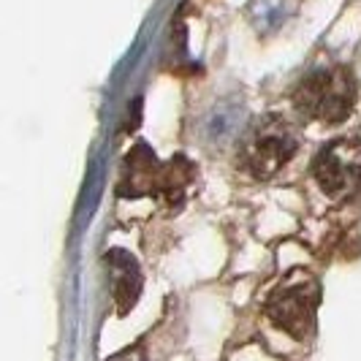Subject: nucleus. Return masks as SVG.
Segmentation results:
<instances>
[{
    "instance_id": "nucleus-1",
    "label": "nucleus",
    "mask_w": 361,
    "mask_h": 361,
    "mask_svg": "<svg viewBox=\"0 0 361 361\" xmlns=\"http://www.w3.org/2000/svg\"><path fill=\"white\" fill-rule=\"evenodd\" d=\"M193 163L188 158H171L161 163L155 152L147 145H139L130 149V155L123 163V174L117 193L123 199H139V196H158L169 204H177L182 199V190L193 180Z\"/></svg>"
},
{
    "instance_id": "nucleus-2",
    "label": "nucleus",
    "mask_w": 361,
    "mask_h": 361,
    "mask_svg": "<svg viewBox=\"0 0 361 361\" xmlns=\"http://www.w3.org/2000/svg\"><path fill=\"white\" fill-rule=\"evenodd\" d=\"M356 104V79L345 66H318L293 90V106L302 117L337 126L350 117Z\"/></svg>"
},
{
    "instance_id": "nucleus-3",
    "label": "nucleus",
    "mask_w": 361,
    "mask_h": 361,
    "mask_svg": "<svg viewBox=\"0 0 361 361\" xmlns=\"http://www.w3.org/2000/svg\"><path fill=\"white\" fill-rule=\"evenodd\" d=\"M318 307H321V283L310 271L293 269L267 296L264 315L293 340L305 343L315 331Z\"/></svg>"
},
{
    "instance_id": "nucleus-4",
    "label": "nucleus",
    "mask_w": 361,
    "mask_h": 361,
    "mask_svg": "<svg viewBox=\"0 0 361 361\" xmlns=\"http://www.w3.org/2000/svg\"><path fill=\"white\" fill-rule=\"evenodd\" d=\"M296 149H299V139L293 128L280 114H264L245 130L236 161L242 166V171H247L250 177L269 180L283 166H288Z\"/></svg>"
},
{
    "instance_id": "nucleus-5",
    "label": "nucleus",
    "mask_w": 361,
    "mask_h": 361,
    "mask_svg": "<svg viewBox=\"0 0 361 361\" xmlns=\"http://www.w3.org/2000/svg\"><path fill=\"white\" fill-rule=\"evenodd\" d=\"M312 177L331 199H348L361 190V142L337 139L321 147L312 161Z\"/></svg>"
},
{
    "instance_id": "nucleus-6",
    "label": "nucleus",
    "mask_w": 361,
    "mask_h": 361,
    "mask_svg": "<svg viewBox=\"0 0 361 361\" xmlns=\"http://www.w3.org/2000/svg\"><path fill=\"white\" fill-rule=\"evenodd\" d=\"M104 264L111 269V296L117 302V312L126 315L136 305L139 290H142V271L133 255L126 250H109L104 255Z\"/></svg>"
},
{
    "instance_id": "nucleus-7",
    "label": "nucleus",
    "mask_w": 361,
    "mask_h": 361,
    "mask_svg": "<svg viewBox=\"0 0 361 361\" xmlns=\"http://www.w3.org/2000/svg\"><path fill=\"white\" fill-rule=\"evenodd\" d=\"M109 361H149V359H147L145 345H130V348H126V350L114 353Z\"/></svg>"
}]
</instances>
